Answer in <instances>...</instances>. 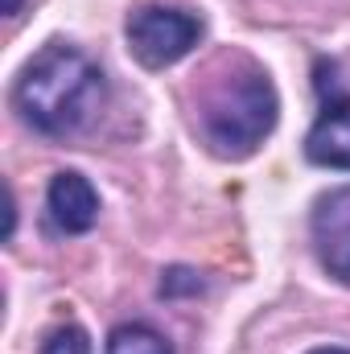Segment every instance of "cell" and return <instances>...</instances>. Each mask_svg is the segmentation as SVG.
I'll use <instances>...</instances> for the list:
<instances>
[{
  "mask_svg": "<svg viewBox=\"0 0 350 354\" xmlns=\"http://www.w3.org/2000/svg\"><path fill=\"white\" fill-rule=\"evenodd\" d=\"M107 79L79 46H42L12 83V111L42 136H75L99 115Z\"/></svg>",
  "mask_w": 350,
  "mask_h": 354,
  "instance_id": "cell-1",
  "label": "cell"
},
{
  "mask_svg": "<svg viewBox=\"0 0 350 354\" xmlns=\"http://www.w3.org/2000/svg\"><path fill=\"white\" fill-rule=\"evenodd\" d=\"M276 120H280V95L272 87V79L248 58H239L227 75L206 83V91L198 95L202 140L210 145V153L227 161L252 157L272 136Z\"/></svg>",
  "mask_w": 350,
  "mask_h": 354,
  "instance_id": "cell-2",
  "label": "cell"
},
{
  "mask_svg": "<svg viewBox=\"0 0 350 354\" xmlns=\"http://www.w3.org/2000/svg\"><path fill=\"white\" fill-rule=\"evenodd\" d=\"M124 33L140 66L165 71V66H177L185 54H194V46L202 41V17L174 8V4H145L128 17Z\"/></svg>",
  "mask_w": 350,
  "mask_h": 354,
  "instance_id": "cell-3",
  "label": "cell"
},
{
  "mask_svg": "<svg viewBox=\"0 0 350 354\" xmlns=\"http://www.w3.org/2000/svg\"><path fill=\"white\" fill-rule=\"evenodd\" d=\"M309 227H313V248L322 268L334 280L350 284V185H338L313 202Z\"/></svg>",
  "mask_w": 350,
  "mask_h": 354,
  "instance_id": "cell-4",
  "label": "cell"
},
{
  "mask_svg": "<svg viewBox=\"0 0 350 354\" xmlns=\"http://www.w3.org/2000/svg\"><path fill=\"white\" fill-rule=\"evenodd\" d=\"M46 210H50V223L62 235H87L99 223V194L83 174L66 169V174H54V181H50Z\"/></svg>",
  "mask_w": 350,
  "mask_h": 354,
  "instance_id": "cell-5",
  "label": "cell"
},
{
  "mask_svg": "<svg viewBox=\"0 0 350 354\" xmlns=\"http://www.w3.org/2000/svg\"><path fill=\"white\" fill-rule=\"evenodd\" d=\"M305 157L322 169H350V99L326 103L305 136Z\"/></svg>",
  "mask_w": 350,
  "mask_h": 354,
  "instance_id": "cell-6",
  "label": "cell"
},
{
  "mask_svg": "<svg viewBox=\"0 0 350 354\" xmlns=\"http://www.w3.org/2000/svg\"><path fill=\"white\" fill-rule=\"evenodd\" d=\"M107 354H174V346L145 322H128L116 326L107 334Z\"/></svg>",
  "mask_w": 350,
  "mask_h": 354,
  "instance_id": "cell-7",
  "label": "cell"
},
{
  "mask_svg": "<svg viewBox=\"0 0 350 354\" xmlns=\"http://www.w3.org/2000/svg\"><path fill=\"white\" fill-rule=\"evenodd\" d=\"M42 354H91L87 330H83V326H62V330H54Z\"/></svg>",
  "mask_w": 350,
  "mask_h": 354,
  "instance_id": "cell-8",
  "label": "cell"
},
{
  "mask_svg": "<svg viewBox=\"0 0 350 354\" xmlns=\"http://www.w3.org/2000/svg\"><path fill=\"white\" fill-rule=\"evenodd\" d=\"M21 4H25V0H4V8H0V12H4V17H17V12H21Z\"/></svg>",
  "mask_w": 350,
  "mask_h": 354,
  "instance_id": "cell-9",
  "label": "cell"
},
{
  "mask_svg": "<svg viewBox=\"0 0 350 354\" xmlns=\"http://www.w3.org/2000/svg\"><path fill=\"white\" fill-rule=\"evenodd\" d=\"M309 354H350L347 346H317V351H309Z\"/></svg>",
  "mask_w": 350,
  "mask_h": 354,
  "instance_id": "cell-10",
  "label": "cell"
}]
</instances>
